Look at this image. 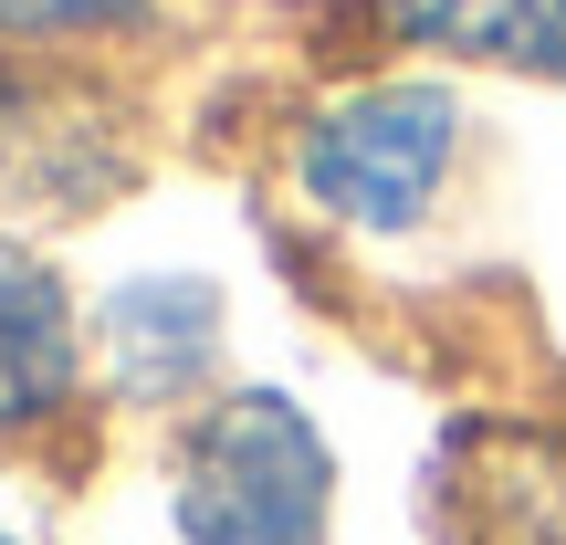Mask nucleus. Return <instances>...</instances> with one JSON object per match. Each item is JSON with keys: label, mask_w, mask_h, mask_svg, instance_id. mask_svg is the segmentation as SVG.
I'll list each match as a JSON object with an SVG mask.
<instances>
[{"label": "nucleus", "mask_w": 566, "mask_h": 545, "mask_svg": "<svg viewBox=\"0 0 566 545\" xmlns=\"http://www.w3.org/2000/svg\"><path fill=\"white\" fill-rule=\"evenodd\" d=\"M336 462L283 388H221L179 441V535L189 545H325Z\"/></svg>", "instance_id": "nucleus-1"}, {"label": "nucleus", "mask_w": 566, "mask_h": 545, "mask_svg": "<svg viewBox=\"0 0 566 545\" xmlns=\"http://www.w3.org/2000/svg\"><path fill=\"white\" fill-rule=\"evenodd\" d=\"M451 168H462V105L441 84H357V95L315 105L294 137V189L315 221L336 231H409L441 210Z\"/></svg>", "instance_id": "nucleus-2"}, {"label": "nucleus", "mask_w": 566, "mask_h": 545, "mask_svg": "<svg viewBox=\"0 0 566 545\" xmlns=\"http://www.w3.org/2000/svg\"><path fill=\"white\" fill-rule=\"evenodd\" d=\"M84 388V325L32 242H0V441L63 420Z\"/></svg>", "instance_id": "nucleus-3"}, {"label": "nucleus", "mask_w": 566, "mask_h": 545, "mask_svg": "<svg viewBox=\"0 0 566 545\" xmlns=\"http://www.w3.org/2000/svg\"><path fill=\"white\" fill-rule=\"evenodd\" d=\"M210 357H221V294H210L200 273H147V283H126V294L105 304V367H116V388H137V399L200 388Z\"/></svg>", "instance_id": "nucleus-4"}, {"label": "nucleus", "mask_w": 566, "mask_h": 545, "mask_svg": "<svg viewBox=\"0 0 566 545\" xmlns=\"http://www.w3.org/2000/svg\"><path fill=\"white\" fill-rule=\"evenodd\" d=\"M367 11L388 42H441V53H483L566 84V0H367Z\"/></svg>", "instance_id": "nucleus-5"}, {"label": "nucleus", "mask_w": 566, "mask_h": 545, "mask_svg": "<svg viewBox=\"0 0 566 545\" xmlns=\"http://www.w3.org/2000/svg\"><path fill=\"white\" fill-rule=\"evenodd\" d=\"M147 21V0H0V42H105Z\"/></svg>", "instance_id": "nucleus-6"}, {"label": "nucleus", "mask_w": 566, "mask_h": 545, "mask_svg": "<svg viewBox=\"0 0 566 545\" xmlns=\"http://www.w3.org/2000/svg\"><path fill=\"white\" fill-rule=\"evenodd\" d=\"M0 545H21V535H11V525H0Z\"/></svg>", "instance_id": "nucleus-7"}]
</instances>
